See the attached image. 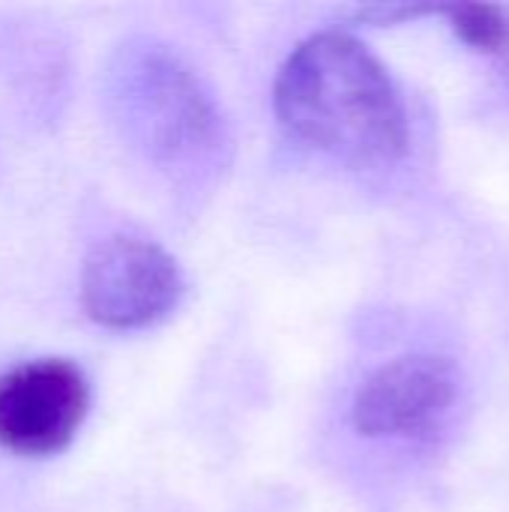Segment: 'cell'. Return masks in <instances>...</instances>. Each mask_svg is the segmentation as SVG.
<instances>
[{
	"label": "cell",
	"instance_id": "cell-5",
	"mask_svg": "<svg viewBox=\"0 0 509 512\" xmlns=\"http://www.w3.org/2000/svg\"><path fill=\"white\" fill-rule=\"evenodd\" d=\"M456 390L459 378L447 357L405 354L363 381L351 420L366 438H426L450 414Z\"/></svg>",
	"mask_w": 509,
	"mask_h": 512
},
{
	"label": "cell",
	"instance_id": "cell-2",
	"mask_svg": "<svg viewBox=\"0 0 509 512\" xmlns=\"http://www.w3.org/2000/svg\"><path fill=\"white\" fill-rule=\"evenodd\" d=\"M111 78V99L126 132L156 162L186 165L216 150L222 132L213 102L171 54L156 45L129 48Z\"/></svg>",
	"mask_w": 509,
	"mask_h": 512
},
{
	"label": "cell",
	"instance_id": "cell-1",
	"mask_svg": "<svg viewBox=\"0 0 509 512\" xmlns=\"http://www.w3.org/2000/svg\"><path fill=\"white\" fill-rule=\"evenodd\" d=\"M273 108L297 141L351 168H387L408 147V114L390 72L351 33L303 39L276 75Z\"/></svg>",
	"mask_w": 509,
	"mask_h": 512
},
{
	"label": "cell",
	"instance_id": "cell-6",
	"mask_svg": "<svg viewBox=\"0 0 509 512\" xmlns=\"http://www.w3.org/2000/svg\"><path fill=\"white\" fill-rule=\"evenodd\" d=\"M453 27V33L474 51L489 57L509 54V15L501 6L489 3H459L441 9Z\"/></svg>",
	"mask_w": 509,
	"mask_h": 512
},
{
	"label": "cell",
	"instance_id": "cell-3",
	"mask_svg": "<svg viewBox=\"0 0 509 512\" xmlns=\"http://www.w3.org/2000/svg\"><path fill=\"white\" fill-rule=\"evenodd\" d=\"M183 294L177 261L153 240L117 234L96 243L81 270V306L108 330L162 321Z\"/></svg>",
	"mask_w": 509,
	"mask_h": 512
},
{
	"label": "cell",
	"instance_id": "cell-4",
	"mask_svg": "<svg viewBox=\"0 0 509 512\" xmlns=\"http://www.w3.org/2000/svg\"><path fill=\"white\" fill-rule=\"evenodd\" d=\"M90 408V384L72 360L45 357L0 375V447L54 456L69 447Z\"/></svg>",
	"mask_w": 509,
	"mask_h": 512
}]
</instances>
